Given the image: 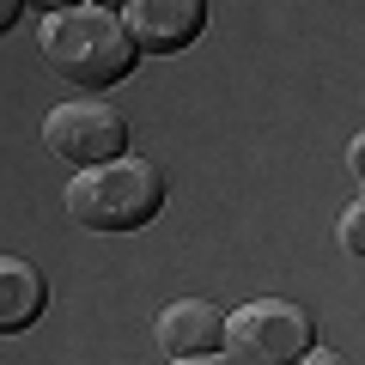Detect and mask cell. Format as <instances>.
Instances as JSON below:
<instances>
[{
  "mask_svg": "<svg viewBox=\"0 0 365 365\" xmlns=\"http://www.w3.org/2000/svg\"><path fill=\"white\" fill-rule=\"evenodd\" d=\"M134 37L116 6H55L43 19V61L86 91L122 86L134 73Z\"/></svg>",
  "mask_w": 365,
  "mask_h": 365,
  "instance_id": "obj_1",
  "label": "cell"
},
{
  "mask_svg": "<svg viewBox=\"0 0 365 365\" xmlns=\"http://www.w3.org/2000/svg\"><path fill=\"white\" fill-rule=\"evenodd\" d=\"M165 207V170L153 158H116V165L79 170L67 182V213L86 232H140Z\"/></svg>",
  "mask_w": 365,
  "mask_h": 365,
  "instance_id": "obj_2",
  "label": "cell"
},
{
  "mask_svg": "<svg viewBox=\"0 0 365 365\" xmlns=\"http://www.w3.org/2000/svg\"><path fill=\"white\" fill-rule=\"evenodd\" d=\"M311 311L292 299H250L225 317L232 365H299L311 353Z\"/></svg>",
  "mask_w": 365,
  "mask_h": 365,
  "instance_id": "obj_3",
  "label": "cell"
},
{
  "mask_svg": "<svg viewBox=\"0 0 365 365\" xmlns=\"http://www.w3.org/2000/svg\"><path fill=\"white\" fill-rule=\"evenodd\" d=\"M43 140H49L55 158L79 170H98V165H116L128 158V116L104 98H79V104H55L49 122H43Z\"/></svg>",
  "mask_w": 365,
  "mask_h": 365,
  "instance_id": "obj_4",
  "label": "cell"
},
{
  "mask_svg": "<svg viewBox=\"0 0 365 365\" xmlns=\"http://www.w3.org/2000/svg\"><path fill=\"white\" fill-rule=\"evenodd\" d=\"M122 25H128L134 49L170 55V49H182V43H195V37H201V25H207V6H201V0H134L128 13H122Z\"/></svg>",
  "mask_w": 365,
  "mask_h": 365,
  "instance_id": "obj_5",
  "label": "cell"
},
{
  "mask_svg": "<svg viewBox=\"0 0 365 365\" xmlns=\"http://www.w3.org/2000/svg\"><path fill=\"white\" fill-rule=\"evenodd\" d=\"M153 335H158V353H170V359H195V353L225 347V317H220V304H207V299H177V304L158 311Z\"/></svg>",
  "mask_w": 365,
  "mask_h": 365,
  "instance_id": "obj_6",
  "label": "cell"
},
{
  "mask_svg": "<svg viewBox=\"0 0 365 365\" xmlns=\"http://www.w3.org/2000/svg\"><path fill=\"white\" fill-rule=\"evenodd\" d=\"M43 311H49L43 268L25 256H0V335H25Z\"/></svg>",
  "mask_w": 365,
  "mask_h": 365,
  "instance_id": "obj_7",
  "label": "cell"
},
{
  "mask_svg": "<svg viewBox=\"0 0 365 365\" xmlns=\"http://www.w3.org/2000/svg\"><path fill=\"white\" fill-rule=\"evenodd\" d=\"M341 250H347V256H365V201H353L347 213H341Z\"/></svg>",
  "mask_w": 365,
  "mask_h": 365,
  "instance_id": "obj_8",
  "label": "cell"
},
{
  "mask_svg": "<svg viewBox=\"0 0 365 365\" xmlns=\"http://www.w3.org/2000/svg\"><path fill=\"white\" fill-rule=\"evenodd\" d=\"M19 13H25L19 0H0V31H13V25H19Z\"/></svg>",
  "mask_w": 365,
  "mask_h": 365,
  "instance_id": "obj_9",
  "label": "cell"
},
{
  "mask_svg": "<svg viewBox=\"0 0 365 365\" xmlns=\"http://www.w3.org/2000/svg\"><path fill=\"white\" fill-rule=\"evenodd\" d=\"M299 365H347V359H341V353H329V347H323V353H304Z\"/></svg>",
  "mask_w": 365,
  "mask_h": 365,
  "instance_id": "obj_10",
  "label": "cell"
},
{
  "mask_svg": "<svg viewBox=\"0 0 365 365\" xmlns=\"http://www.w3.org/2000/svg\"><path fill=\"white\" fill-rule=\"evenodd\" d=\"M170 365H232L225 353H195V359H170Z\"/></svg>",
  "mask_w": 365,
  "mask_h": 365,
  "instance_id": "obj_11",
  "label": "cell"
},
{
  "mask_svg": "<svg viewBox=\"0 0 365 365\" xmlns=\"http://www.w3.org/2000/svg\"><path fill=\"white\" fill-rule=\"evenodd\" d=\"M347 158H353V170H359V177H365V134H359V140H353V153H347Z\"/></svg>",
  "mask_w": 365,
  "mask_h": 365,
  "instance_id": "obj_12",
  "label": "cell"
}]
</instances>
